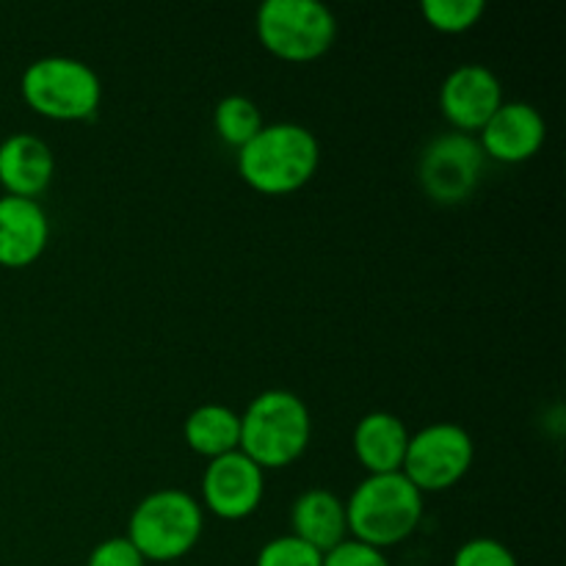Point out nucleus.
<instances>
[{
  "label": "nucleus",
  "instance_id": "412c9836",
  "mask_svg": "<svg viewBox=\"0 0 566 566\" xmlns=\"http://www.w3.org/2000/svg\"><path fill=\"white\" fill-rule=\"evenodd\" d=\"M147 562L142 558V553L133 547V542L127 536H111V539L99 542L97 547L88 556L86 566H144Z\"/></svg>",
  "mask_w": 566,
  "mask_h": 566
},
{
  "label": "nucleus",
  "instance_id": "f8f14e48",
  "mask_svg": "<svg viewBox=\"0 0 566 566\" xmlns=\"http://www.w3.org/2000/svg\"><path fill=\"white\" fill-rule=\"evenodd\" d=\"M48 241L50 221L36 199L0 197V265L25 269L36 263Z\"/></svg>",
  "mask_w": 566,
  "mask_h": 566
},
{
  "label": "nucleus",
  "instance_id": "aec40b11",
  "mask_svg": "<svg viewBox=\"0 0 566 566\" xmlns=\"http://www.w3.org/2000/svg\"><path fill=\"white\" fill-rule=\"evenodd\" d=\"M453 566H517V558L503 542L481 536V539H470L459 547Z\"/></svg>",
  "mask_w": 566,
  "mask_h": 566
},
{
  "label": "nucleus",
  "instance_id": "1a4fd4ad",
  "mask_svg": "<svg viewBox=\"0 0 566 566\" xmlns=\"http://www.w3.org/2000/svg\"><path fill=\"white\" fill-rule=\"evenodd\" d=\"M263 470L241 451L210 459L202 475L205 506L219 520H247L263 501Z\"/></svg>",
  "mask_w": 566,
  "mask_h": 566
},
{
  "label": "nucleus",
  "instance_id": "39448f33",
  "mask_svg": "<svg viewBox=\"0 0 566 566\" xmlns=\"http://www.w3.org/2000/svg\"><path fill=\"white\" fill-rule=\"evenodd\" d=\"M202 528V506L188 492L158 490L133 509L127 539L144 562H177L197 547Z\"/></svg>",
  "mask_w": 566,
  "mask_h": 566
},
{
  "label": "nucleus",
  "instance_id": "0eeeda50",
  "mask_svg": "<svg viewBox=\"0 0 566 566\" xmlns=\"http://www.w3.org/2000/svg\"><path fill=\"white\" fill-rule=\"evenodd\" d=\"M475 446L457 423H434L409 437L401 473L420 492H446L468 475Z\"/></svg>",
  "mask_w": 566,
  "mask_h": 566
},
{
  "label": "nucleus",
  "instance_id": "a211bd4d",
  "mask_svg": "<svg viewBox=\"0 0 566 566\" xmlns=\"http://www.w3.org/2000/svg\"><path fill=\"white\" fill-rule=\"evenodd\" d=\"M426 22L440 33H464L484 17V0H423L420 6Z\"/></svg>",
  "mask_w": 566,
  "mask_h": 566
},
{
  "label": "nucleus",
  "instance_id": "6e6552de",
  "mask_svg": "<svg viewBox=\"0 0 566 566\" xmlns=\"http://www.w3.org/2000/svg\"><path fill=\"white\" fill-rule=\"evenodd\" d=\"M479 138L468 133H446L420 155V186L434 202L459 205L475 191L484 171Z\"/></svg>",
  "mask_w": 566,
  "mask_h": 566
},
{
  "label": "nucleus",
  "instance_id": "f257e3e1",
  "mask_svg": "<svg viewBox=\"0 0 566 566\" xmlns=\"http://www.w3.org/2000/svg\"><path fill=\"white\" fill-rule=\"evenodd\" d=\"M321 164L318 138L296 122L263 125V130L238 149V171L249 188L282 197L307 186Z\"/></svg>",
  "mask_w": 566,
  "mask_h": 566
},
{
  "label": "nucleus",
  "instance_id": "20e7f679",
  "mask_svg": "<svg viewBox=\"0 0 566 566\" xmlns=\"http://www.w3.org/2000/svg\"><path fill=\"white\" fill-rule=\"evenodd\" d=\"M20 88L28 108L53 122L92 119L103 99L97 72L66 55H48L28 64Z\"/></svg>",
  "mask_w": 566,
  "mask_h": 566
},
{
  "label": "nucleus",
  "instance_id": "6ab92c4d",
  "mask_svg": "<svg viewBox=\"0 0 566 566\" xmlns=\"http://www.w3.org/2000/svg\"><path fill=\"white\" fill-rule=\"evenodd\" d=\"M258 566H324V553L310 547L298 536L287 534L280 539H271L258 553Z\"/></svg>",
  "mask_w": 566,
  "mask_h": 566
},
{
  "label": "nucleus",
  "instance_id": "ddd939ff",
  "mask_svg": "<svg viewBox=\"0 0 566 566\" xmlns=\"http://www.w3.org/2000/svg\"><path fill=\"white\" fill-rule=\"evenodd\" d=\"M55 175V158L42 138L14 133L0 144V186L9 197L36 199Z\"/></svg>",
  "mask_w": 566,
  "mask_h": 566
},
{
  "label": "nucleus",
  "instance_id": "7ed1b4c3",
  "mask_svg": "<svg viewBox=\"0 0 566 566\" xmlns=\"http://www.w3.org/2000/svg\"><path fill=\"white\" fill-rule=\"evenodd\" d=\"M313 423L298 396L287 390H265L241 415V446L260 470L287 468L310 446Z\"/></svg>",
  "mask_w": 566,
  "mask_h": 566
},
{
  "label": "nucleus",
  "instance_id": "f03ea898",
  "mask_svg": "<svg viewBox=\"0 0 566 566\" xmlns=\"http://www.w3.org/2000/svg\"><path fill=\"white\" fill-rule=\"evenodd\" d=\"M423 520V492L403 473L368 475L359 481L346 503L352 539L385 551L401 545Z\"/></svg>",
  "mask_w": 566,
  "mask_h": 566
},
{
  "label": "nucleus",
  "instance_id": "9b49d317",
  "mask_svg": "<svg viewBox=\"0 0 566 566\" xmlns=\"http://www.w3.org/2000/svg\"><path fill=\"white\" fill-rule=\"evenodd\" d=\"M547 125L539 111L528 103H503L479 130V147L484 158L501 164H523L542 149Z\"/></svg>",
  "mask_w": 566,
  "mask_h": 566
},
{
  "label": "nucleus",
  "instance_id": "dca6fc26",
  "mask_svg": "<svg viewBox=\"0 0 566 566\" xmlns=\"http://www.w3.org/2000/svg\"><path fill=\"white\" fill-rule=\"evenodd\" d=\"M182 437L199 457H227L241 446V415L221 403H205L188 415L182 423Z\"/></svg>",
  "mask_w": 566,
  "mask_h": 566
},
{
  "label": "nucleus",
  "instance_id": "4be33fe9",
  "mask_svg": "<svg viewBox=\"0 0 566 566\" xmlns=\"http://www.w3.org/2000/svg\"><path fill=\"white\" fill-rule=\"evenodd\" d=\"M324 566H390L385 551L363 545L357 539H346L324 556Z\"/></svg>",
  "mask_w": 566,
  "mask_h": 566
},
{
  "label": "nucleus",
  "instance_id": "f3484780",
  "mask_svg": "<svg viewBox=\"0 0 566 566\" xmlns=\"http://www.w3.org/2000/svg\"><path fill=\"white\" fill-rule=\"evenodd\" d=\"M213 122L221 142L238 149L263 130V116H260L258 103H252L243 94H230V97L221 99L213 111Z\"/></svg>",
  "mask_w": 566,
  "mask_h": 566
},
{
  "label": "nucleus",
  "instance_id": "4468645a",
  "mask_svg": "<svg viewBox=\"0 0 566 566\" xmlns=\"http://www.w3.org/2000/svg\"><path fill=\"white\" fill-rule=\"evenodd\" d=\"M409 448V431L401 418L390 412H370L354 429V453L368 475L401 473Z\"/></svg>",
  "mask_w": 566,
  "mask_h": 566
},
{
  "label": "nucleus",
  "instance_id": "2eb2a0df",
  "mask_svg": "<svg viewBox=\"0 0 566 566\" xmlns=\"http://www.w3.org/2000/svg\"><path fill=\"white\" fill-rule=\"evenodd\" d=\"M293 536L307 542L318 553L335 551L340 542H346L348 523L346 506L337 495L326 490H310L302 497H296L291 512Z\"/></svg>",
  "mask_w": 566,
  "mask_h": 566
},
{
  "label": "nucleus",
  "instance_id": "423d86ee",
  "mask_svg": "<svg viewBox=\"0 0 566 566\" xmlns=\"http://www.w3.org/2000/svg\"><path fill=\"white\" fill-rule=\"evenodd\" d=\"M258 36L276 59L304 64L335 44L337 22L318 0H265L258 9Z\"/></svg>",
  "mask_w": 566,
  "mask_h": 566
},
{
  "label": "nucleus",
  "instance_id": "9d476101",
  "mask_svg": "<svg viewBox=\"0 0 566 566\" xmlns=\"http://www.w3.org/2000/svg\"><path fill=\"white\" fill-rule=\"evenodd\" d=\"M503 105V83L490 66L464 64L446 77L440 88V108L459 133H475Z\"/></svg>",
  "mask_w": 566,
  "mask_h": 566
}]
</instances>
